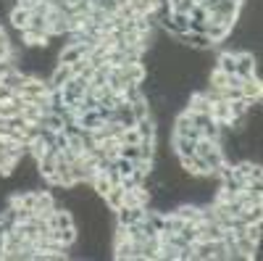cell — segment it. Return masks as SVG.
Masks as SVG:
<instances>
[{"mask_svg": "<svg viewBox=\"0 0 263 261\" xmlns=\"http://www.w3.org/2000/svg\"><path fill=\"white\" fill-rule=\"evenodd\" d=\"M177 42H179V45H184V48H190V50H200V53L216 48L208 34H203V32H190V29L182 32V34H177Z\"/></svg>", "mask_w": 263, "mask_h": 261, "instance_id": "1", "label": "cell"}, {"mask_svg": "<svg viewBox=\"0 0 263 261\" xmlns=\"http://www.w3.org/2000/svg\"><path fill=\"white\" fill-rule=\"evenodd\" d=\"M174 135H182V137H192V140H200V129L192 124V111H184L174 119Z\"/></svg>", "mask_w": 263, "mask_h": 261, "instance_id": "2", "label": "cell"}, {"mask_svg": "<svg viewBox=\"0 0 263 261\" xmlns=\"http://www.w3.org/2000/svg\"><path fill=\"white\" fill-rule=\"evenodd\" d=\"M234 74L239 79H248V77H255L258 74L255 72V56L250 50H239L237 53V69H234Z\"/></svg>", "mask_w": 263, "mask_h": 261, "instance_id": "3", "label": "cell"}, {"mask_svg": "<svg viewBox=\"0 0 263 261\" xmlns=\"http://www.w3.org/2000/svg\"><path fill=\"white\" fill-rule=\"evenodd\" d=\"M145 208H147V206H121L119 211H114V214H116V224L129 227V224L140 222L142 216H145Z\"/></svg>", "mask_w": 263, "mask_h": 261, "instance_id": "4", "label": "cell"}, {"mask_svg": "<svg viewBox=\"0 0 263 261\" xmlns=\"http://www.w3.org/2000/svg\"><path fill=\"white\" fill-rule=\"evenodd\" d=\"M74 77V69H71V63H55L53 66V72H50V79H48V84H50V90H61V87L66 84Z\"/></svg>", "mask_w": 263, "mask_h": 261, "instance_id": "5", "label": "cell"}, {"mask_svg": "<svg viewBox=\"0 0 263 261\" xmlns=\"http://www.w3.org/2000/svg\"><path fill=\"white\" fill-rule=\"evenodd\" d=\"M260 93H263V87H260V77H258V74H255V77L242 79V84H239V95L248 98L250 103L260 100Z\"/></svg>", "mask_w": 263, "mask_h": 261, "instance_id": "6", "label": "cell"}, {"mask_svg": "<svg viewBox=\"0 0 263 261\" xmlns=\"http://www.w3.org/2000/svg\"><path fill=\"white\" fill-rule=\"evenodd\" d=\"M187 111H192V114H208V108H211V103L205 100V95L200 93V90H195V93H190L187 95Z\"/></svg>", "mask_w": 263, "mask_h": 261, "instance_id": "7", "label": "cell"}, {"mask_svg": "<svg viewBox=\"0 0 263 261\" xmlns=\"http://www.w3.org/2000/svg\"><path fill=\"white\" fill-rule=\"evenodd\" d=\"M135 129L140 132V137H142V140H156V137H158V127H156V119H153V116L137 119Z\"/></svg>", "mask_w": 263, "mask_h": 261, "instance_id": "8", "label": "cell"}, {"mask_svg": "<svg viewBox=\"0 0 263 261\" xmlns=\"http://www.w3.org/2000/svg\"><path fill=\"white\" fill-rule=\"evenodd\" d=\"M171 145H174V153H177V159H182V156H192V153H195V140H192V137L174 135V137H171Z\"/></svg>", "mask_w": 263, "mask_h": 261, "instance_id": "9", "label": "cell"}, {"mask_svg": "<svg viewBox=\"0 0 263 261\" xmlns=\"http://www.w3.org/2000/svg\"><path fill=\"white\" fill-rule=\"evenodd\" d=\"M29 16H32V11L29 8H21V6H13V11H11V27L13 29H27L29 27Z\"/></svg>", "mask_w": 263, "mask_h": 261, "instance_id": "10", "label": "cell"}, {"mask_svg": "<svg viewBox=\"0 0 263 261\" xmlns=\"http://www.w3.org/2000/svg\"><path fill=\"white\" fill-rule=\"evenodd\" d=\"M119 140H121V145H140V143H142V137H140V132H137L135 127H126V129H121Z\"/></svg>", "mask_w": 263, "mask_h": 261, "instance_id": "11", "label": "cell"}, {"mask_svg": "<svg viewBox=\"0 0 263 261\" xmlns=\"http://www.w3.org/2000/svg\"><path fill=\"white\" fill-rule=\"evenodd\" d=\"M119 156H124L129 161H137V159H142V150H140V145H121V153Z\"/></svg>", "mask_w": 263, "mask_h": 261, "instance_id": "12", "label": "cell"}, {"mask_svg": "<svg viewBox=\"0 0 263 261\" xmlns=\"http://www.w3.org/2000/svg\"><path fill=\"white\" fill-rule=\"evenodd\" d=\"M16 98V90H11L8 84L0 82V103H6V100H13Z\"/></svg>", "mask_w": 263, "mask_h": 261, "instance_id": "13", "label": "cell"}, {"mask_svg": "<svg viewBox=\"0 0 263 261\" xmlns=\"http://www.w3.org/2000/svg\"><path fill=\"white\" fill-rule=\"evenodd\" d=\"M3 45H11V40H8V34H6V29H3V27H0V48H3Z\"/></svg>", "mask_w": 263, "mask_h": 261, "instance_id": "14", "label": "cell"}]
</instances>
